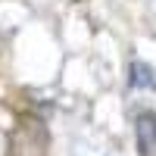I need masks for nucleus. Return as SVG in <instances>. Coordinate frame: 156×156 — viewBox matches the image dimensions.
I'll list each match as a JSON object with an SVG mask.
<instances>
[{"mask_svg": "<svg viewBox=\"0 0 156 156\" xmlns=\"http://www.w3.org/2000/svg\"><path fill=\"white\" fill-rule=\"evenodd\" d=\"M134 137H137L140 156H156V112H137Z\"/></svg>", "mask_w": 156, "mask_h": 156, "instance_id": "f257e3e1", "label": "nucleus"}, {"mask_svg": "<svg viewBox=\"0 0 156 156\" xmlns=\"http://www.w3.org/2000/svg\"><path fill=\"white\" fill-rule=\"evenodd\" d=\"M128 87H156V72H153V66L134 59L131 66H128Z\"/></svg>", "mask_w": 156, "mask_h": 156, "instance_id": "f03ea898", "label": "nucleus"}]
</instances>
